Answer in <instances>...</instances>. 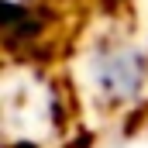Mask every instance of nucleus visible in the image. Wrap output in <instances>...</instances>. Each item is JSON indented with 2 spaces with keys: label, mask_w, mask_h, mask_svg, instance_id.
Returning a JSON list of instances; mask_svg holds the SVG:
<instances>
[{
  "label": "nucleus",
  "mask_w": 148,
  "mask_h": 148,
  "mask_svg": "<svg viewBox=\"0 0 148 148\" xmlns=\"http://www.w3.org/2000/svg\"><path fill=\"white\" fill-rule=\"evenodd\" d=\"M86 83L107 107L138 103L148 86V59L127 41H103L86 55Z\"/></svg>",
  "instance_id": "1"
}]
</instances>
